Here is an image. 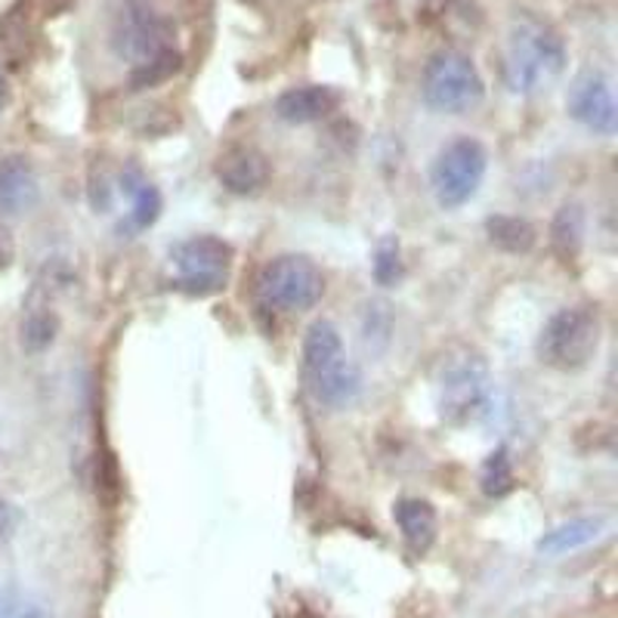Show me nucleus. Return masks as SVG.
Returning a JSON list of instances; mask_svg holds the SVG:
<instances>
[{"label": "nucleus", "instance_id": "6e6552de", "mask_svg": "<svg viewBox=\"0 0 618 618\" xmlns=\"http://www.w3.org/2000/svg\"><path fill=\"white\" fill-rule=\"evenodd\" d=\"M486 168H489V155L479 140L474 136H460L436 155L430 171V186L439 207H460L474 199L483 180H486Z\"/></svg>", "mask_w": 618, "mask_h": 618}, {"label": "nucleus", "instance_id": "f3484780", "mask_svg": "<svg viewBox=\"0 0 618 618\" xmlns=\"http://www.w3.org/2000/svg\"><path fill=\"white\" fill-rule=\"evenodd\" d=\"M550 245L563 263H573L585 245V211L578 204H563L550 223Z\"/></svg>", "mask_w": 618, "mask_h": 618}, {"label": "nucleus", "instance_id": "a211bd4d", "mask_svg": "<svg viewBox=\"0 0 618 618\" xmlns=\"http://www.w3.org/2000/svg\"><path fill=\"white\" fill-rule=\"evenodd\" d=\"M57 313L50 310V301H38L31 294L29 306H26V318H22V346L29 353H41L47 346L53 344L57 337Z\"/></svg>", "mask_w": 618, "mask_h": 618}, {"label": "nucleus", "instance_id": "ddd939ff", "mask_svg": "<svg viewBox=\"0 0 618 618\" xmlns=\"http://www.w3.org/2000/svg\"><path fill=\"white\" fill-rule=\"evenodd\" d=\"M216 180L232 195H254L270 183V161L251 145H235L216 161Z\"/></svg>", "mask_w": 618, "mask_h": 618}, {"label": "nucleus", "instance_id": "9d476101", "mask_svg": "<svg viewBox=\"0 0 618 618\" xmlns=\"http://www.w3.org/2000/svg\"><path fill=\"white\" fill-rule=\"evenodd\" d=\"M489 396V368L483 356L464 349L443 365L439 377V415L448 424H464L483 408Z\"/></svg>", "mask_w": 618, "mask_h": 618}, {"label": "nucleus", "instance_id": "9b49d317", "mask_svg": "<svg viewBox=\"0 0 618 618\" xmlns=\"http://www.w3.org/2000/svg\"><path fill=\"white\" fill-rule=\"evenodd\" d=\"M569 115L576 118L581 128L600 136H612L618 128V105L616 93L609 78L600 72L578 74L573 87H569V100H566Z\"/></svg>", "mask_w": 618, "mask_h": 618}, {"label": "nucleus", "instance_id": "f03ea898", "mask_svg": "<svg viewBox=\"0 0 618 618\" xmlns=\"http://www.w3.org/2000/svg\"><path fill=\"white\" fill-rule=\"evenodd\" d=\"M303 381L318 405L341 412L353 405L362 393V374L346 359L341 331L328 318H318L303 337Z\"/></svg>", "mask_w": 618, "mask_h": 618}, {"label": "nucleus", "instance_id": "7ed1b4c3", "mask_svg": "<svg viewBox=\"0 0 618 618\" xmlns=\"http://www.w3.org/2000/svg\"><path fill=\"white\" fill-rule=\"evenodd\" d=\"M112 50L121 62H128L130 74L143 72L145 65L173 53V22L152 0H124L118 7L109 31Z\"/></svg>", "mask_w": 618, "mask_h": 618}, {"label": "nucleus", "instance_id": "2eb2a0df", "mask_svg": "<svg viewBox=\"0 0 618 618\" xmlns=\"http://www.w3.org/2000/svg\"><path fill=\"white\" fill-rule=\"evenodd\" d=\"M606 533H609V519L606 517L569 519V523H560L557 529H550V533L538 541V554H541V557H550V560H554V557H566V554H576L581 547L600 541Z\"/></svg>", "mask_w": 618, "mask_h": 618}, {"label": "nucleus", "instance_id": "393cba45", "mask_svg": "<svg viewBox=\"0 0 618 618\" xmlns=\"http://www.w3.org/2000/svg\"><path fill=\"white\" fill-rule=\"evenodd\" d=\"M72 0H47V10H62V7H69Z\"/></svg>", "mask_w": 618, "mask_h": 618}, {"label": "nucleus", "instance_id": "39448f33", "mask_svg": "<svg viewBox=\"0 0 618 618\" xmlns=\"http://www.w3.org/2000/svg\"><path fill=\"white\" fill-rule=\"evenodd\" d=\"M325 294V275L316 263L301 254H282L263 263L257 275V297L270 310L303 313L313 310Z\"/></svg>", "mask_w": 618, "mask_h": 618}, {"label": "nucleus", "instance_id": "0eeeda50", "mask_svg": "<svg viewBox=\"0 0 618 618\" xmlns=\"http://www.w3.org/2000/svg\"><path fill=\"white\" fill-rule=\"evenodd\" d=\"M90 202L97 214H109L115 204L124 202L121 232H143L161 216V192L136 164H124L115 173H100L90 186Z\"/></svg>", "mask_w": 618, "mask_h": 618}, {"label": "nucleus", "instance_id": "dca6fc26", "mask_svg": "<svg viewBox=\"0 0 618 618\" xmlns=\"http://www.w3.org/2000/svg\"><path fill=\"white\" fill-rule=\"evenodd\" d=\"M393 519L403 533L405 545L415 554H427L436 541V510L430 502L421 498H403L393 507Z\"/></svg>", "mask_w": 618, "mask_h": 618}, {"label": "nucleus", "instance_id": "20e7f679", "mask_svg": "<svg viewBox=\"0 0 618 618\" xmlns=\"http://www.w3.org/2000/svg\"><path fill=\"white\" fill-rule=\"evenodd\" d=\"M600 346V316L594 306H566L547 318L538 337V356L557 372L585 368Z\"/></svg>", "mask_w": 618, "mask_h": 618}, {"label": "nucleus", "instance_id": "1a4fd4ad", "mask_svg": "<svg viewBox=\"0 0 618 618\" xmlns=\"http://www.w3.org/2000/svg\"><path fill=\"white\" fill-rule=\"evenodd\" d=\"M176 285L189 294H216L226 288L232 273V247L216 235H195L171 251Z\"/></svg>", "mask_w": 618, "mask_h": 618}, {"label": "nucleus", "instance_id": "aec40b11", "mask_svg": "<svg viewBox=\"0 0 618 618\" xmlns=\"http://www.w3.org/2000/svg\"><path fill=\"white\" fill-rule=\"evenodd\" d=\"M510 489H514V467L507 458V448H498V452H492L486 467H483V492L489 498H502Z\"/></svg>", "mask_w": 618, "mask_h": 618}, {"label": "nucleus", "instance_id": "423d86ee", "mask_svg": "<svg viewBox=\"0 0 618 618\" xmlns=\"http://www.w3.org/2000/svg\"><path fill=\"white\" fill-rule=\"evenodd\" d=\"M421 90H424V102L446 115H464L486 97V84L474 59L458 50H443L427 62Z\"/></svg>", "mask_w": 618, "mask_h": 618}, {"label": "nucleus", "instance_id": "4468645a", "mask_svg": "<svg viewBox=\"0 0 618 618\" xmlns=\"http://www.w3.org/2000/svg\"><path fill=\"white\" fill-rule=\"evenodd\" d=\"M337 105H341V97L331 87L303 84L291 87L275 100V115L288 124H313L318 118L331 115Z\"/></svg>", "mask_w": 618, "mask_h": 618}, {"label": "nucleus", "instance_id": "b1692460", "mask_svg": "<svg viewBox=\"0 0 618 618\" xmlns=\"http://www.w3.org/2000/svg\"><path fill=\"white\" fill-rule=\"evenodd\" d=\"M16 257V242H13V232L7 230L3 223H0V270H7Z\"/></svg>", "mask_w": 618, "mask_h": 618}, {"label": "nucleus", "instance_id": "f257e3e1", "mask_svg": "<svg viewBox=\"0 0 618 618\" xmlns=\"http://www.w3.org/2000/svg\"><path fill=\"white\" fill-rule=\"evenodd\" d=\"M502 69L514 93L547 90L566 69V43L560 31L533 13L514 16L504 41Z\"/></svg>", "mask_w": 618, "mask_h": 618}, {"label": "nucleus", "instance_id": "4be33fe9", "mask_svg": "<svg viewBox=\"0 0 618 618\" xmlns=\"http://www.w3.org/2000/svg\"><path fill=\"white\" fill-rule=\"evenodd\" d=\"M374 275H377L381 282H389V278L399 275V247H396V242H384V245L377 247Z\"/></svg>", "mask_w": 618, "mask_h": 618}, {"label": "nucleus", "instance_id": "a878e982", "mask_svg": "<svg viewBox=\"0 0 618 618\" xmlns=\"http://www.w3.org/2000/svg\"><path fill=\"white\" fill-rule=\"evenodd\" d=\"M7 100V84H3V74H0V105Z\"/></svg>", "mask_w": 618, "mask_h": 618}, {"label": "nucleus", "instance_id": "412c9836", "mask_svg": "<svg viewBox=\"0 0 618 618\" xmlns=\"http://www.w3.org/2000/svg\"><path fill=\"white\" fill-rule=\"evenodd\" d=\"M0 618H50V609L16 588H0Z\"/></svg>", "mask_w": 618, "mask_h": 618}, {"label": "nucleus", "instance_id": "5701e85b", "mask_svg": "<svg viewBox=\"0 0 618 618\" xmlns=\"http://www.w3.org/2000/svg\"><path fill=\"white\" fill-rule=\"evenodd\" d=\"M19 526V510L10 502H0V541H7Z\"/></svg>", "mask_w": 618, "mask_h": 618}, {"label": "nucleus", "instance_id": "f8f14e48", "mask_svg": "<svg viewBox=\"0 0 618 618\" xmlns=\"http://www.w3.org/2000/svg\"><path fill=\"white\" fill-rule=\"evenodd\" d=\"M41 202V180L26 155L0 161V216L29 214Z\"/></svg>", "mask_w": 618, "mask_h": 618}, {"label": "nucleus", "instance_id": "6ab92c4d", "mask_svg": "<svg viewBox=\"0 0 618 618\" xmlns=\"http://www.w3.org/2000/svg\"><path fill=\"white\" fill-rule=\"evenodd\" d=\"M486 232H489L492 245L510 251V254H526L535 245L533 223H526L519 216H492L486 223Z\"/></svg>", "mask_w": 618, "mask_h": 618}]
</instances>
